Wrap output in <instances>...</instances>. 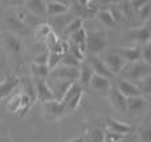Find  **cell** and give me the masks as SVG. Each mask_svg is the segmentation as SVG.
I'll use <instances>...</instances> for the list:
<instances>
[{
  "instance_id": "obj_1",
  "label": "cell",
  "mask_w": 151,
  "mask_h": 142,
  "mask_svg": "<svg viewBox=\"0 0 151 142\" xmlns=\"http://www.w3.org/2000/svg\"><path fill=\"white\" fill-rule=\"evenodd\" d=\"M121 76H122V80L137 84L141 80L151 76V65L143 63V61H135V63L126 64L123 71L121 72Z\"/></svg>"
},
{
  "instance_id": "obj_2",
  "label": "cell",
  "mask_w": 151,
  "mask_h": 142,
  "mask_svg": "<svg viewBox=\"0 0 151 142\" xmlns=\"http://www.w3.org/2000/svg\"><path fill=\"white\" fill-rule=\"evenodd\" d=\"M70 15L73 17H78L86 20L96 16V13L99 11V3L93 0H77L70 1Z\"/></svg>"
},
{
  "instance_id": "obj_3",
  "label": "cell",
  "mask_w": 151,
  "mask_h": 142,
  "mask_svg": "<svg viewBox=\"0 0 151 142\" xmlns=\"http://www.w3.org/2000/svg\"><path fill=\"white\" fill-rule=\"evenodd\" d=\"M107 48V39L102 31H88L86 32V52L91 56H98L104 53Z\"/></svg>"
},
{
  "instance_id": "obj_4",
  "label": "cell",
  "mask_w": 151,
  "mask_h": 142,
  "mask_svg": "<svg viewBox=\"0 0 151 142\" xmlns=\"http://www.w3.org/2000/svg\"><path fill=\"white\" fill-rule=\"evenodd\" d=\"M42 112H44V114H42L44 118H47L48 121H56V120H60L68 114L65 106L60 101L56 100L42 104Z\"/></svg>"
},
{
  "instance_id": "obj_5",
  "label": "cell",
  "mask_w": 151,
  "mask_h": 142,
  "mask_svg": "<svg viewBox=\"0 0 151 142\" xmlns=\"http://www.w3.org/2000/svg\"><path fill=\"white\" fill-rule=\"evenodd\" d=\"M80 68H69V66L58 65L57 68L52 69L49 72V76L57 81H68V82H77Z\"/></svg>"
},
{
  "instance_id": "obj_6",
  "label": "cell",
  "mask_w": 151,
  "mask_h": 142,
  "mask_svg": "<svg viewBox=\"0 0 151 142\" xmlns=\"http://www.w3.org/2000/svg\"><path fill=\"white\" fill-rule=\"evenodd\" d=\"M101 60L104 61V64L106 65V68L109 69L110 73H111L113 76L121 74V72L123 71V68H125L126 64H127L122 57H119L118 55H115V53H113V52L104 53Z\"/></svg>"
},
{
  "instance_id": "obj_7",
  "label": "cell",
  "mask_w": 151,
  "mask_h": 142,
  "mask_svg": "<svg viewBox=\"0 0 151 142\" xmlns=\"http://www.w3.org/2000/svg\"><path fill=\"white\" fill-rule=\"evenodd\" d=\"M32 82H33L36 100H39L40 102H42V104L49 102V101L55 100L53 93H52V90H50V88H49V84H48L45 80H42V79H32Z\"/></svg>"
},
{
  "instance_id": "obj_8",
  "label": "cell",
  "mask_w": 151,
  "mask_h": 142,
  "mask_svg": "<svg viewBox=\"0 0 151 142\" xmlns=\"http://www.w3.org/2000/svg\"><path fill=\"white\" fill-rule=\"evenodd\" d=\"M126 37H127V40L137 43V44H139L142 47V45H146L150 43L151 29L147 24L146 25L139 27V28H133V29H130V31H127Z\"/></svg>"
},
{
  "instance_id": "obj_9",
  "label": "cell",
  "mask_w": 151,
  "mask_h": 142,
  "mask_svg": "<svg viewBox=\"0 0 151 142\" xmlns=\"http://www.w3.org/2000/svg\"><path fill=\"white\" fill-rule=\"evenodd\" d=\"M109 52H113L122 57L127 64L135 63V61H142L141 60V47H114L109 49Z\"/></svg>"
},
{
  "instance_id": "obj_10",
  "label": "cell",
  "mask_w": 151,
  "mask_h": 142,
  "mask_svg": "<svg viewBox=\"0 0 151 142\" xmlns=\"http://www.w3.org/2000/svg\"><path fill=\"white\" fill-rule=\"evenodd\" d=\"M107 93H109V100H110L111 106L117 112H119L121 114L125 116V114L127 113V97H125V96L117 89V86H110Z\"/></svg>"
},
{
  "instance_id": "obj_11",
  "label": "cell",
  "mask_w": 151,
  "mask_h": 142,
  "mask_svg": "<svg viewBox=\"0 0 151 142\" xmlns=\"http://www.w3.org/2000/svg\"><path fill=\"white\" fill-rule=\"evenodd\" d=\"M147 106H149V101L143 98L142 96H137V97L127 98V113L130 116H139L143 112H146Z\"/></svg>"
},
{
  "instance_id": "obj_12",
  "label": "cell",
  "mask_w": 151,
  "mask_h": 142,
  "mask_svg": "<svg viewBox=\"0 0 151 142\" xmlns=\"http://www.w3.org/2000/svg\"><path fill=\"white\" fill-rule=\"evenodd\" d=\"M104 124H105V128H106L107 132H113V133H118V134H130L133 132V128L130 125H127L126 122H122V121H118V120L113 118V117H106L104 120Z\"/></svg>"
},
{
  "instance_id": "obj_13",
  "label": "cell",
  "mask_w": 151,
  "mask_h": 142,
  "mask_svg": "<svg viewBox=\"0 0 151 142\" xmlns=\"http://www.w3.org/2000/svg\"><path fill=\"white\" fill-rule=\"evenodd\" d=\"M88 65L91 68L94 74L97 76H101V77H105V79H113V74L110 73V71L106 68V65L104 64V61L101 60V57L98 56H89L88 57Z\"/></svg>"
},
{
  "instance_id": "obj_14",
  "label": "cell",
  "mask_w": 151,
  "mask_h": 142,
  "mask_svg": "<svg viewBox=\"0 0 151 142\" xmlns=\"http://www.w3.org/2000/svg\"><path fill=\"white\" fill-rule=\"evenodd\" d=\"M70 11V1H47V16L55 17V16L66 15Z\"/></svg>"
},
{
  "instance_id": "obj_15",
  "label": "cell",
  "mask_w": 151,
  "mask_h": 142,
  "mask_svg": "<svg viewBox=\"0 0 151 142\" xmlns=\"http://www.w3.org/2000/svg\"><path fill=\"white\" fill-rule=\"evenodd\" d=\"M23 7L25 8L28 13L37 16L40 19L47 16V1H42V0H27V1H24Z\"/></svg>"
},
{
  "instance_id": "obj_16",
  "label": "cell",
  "mask_w": 151,
  "mask_h": 142,
  "mask_svg": "<svg viewBox=\"0 0 151 142\" xmlns=\"http://www.w3.org/2000/svg\"><path fill=\"white\" fill-rule=\"evenodd\" d=\"M20 81L21 80L19 79L16 74L7 77L4 81H0V102H1L3 98H5V97L12 94L13 90L20 85Z\"/></svg>"
},
{
  "instance_id": "obj_17",
  "label": "cell",
  "mask_w": 151,
  "mask_h": 142,
  "mask_svg": "<svg viewBox=\"0 0 151 142\" xmlns=\"http://www.w3.org/2000/svg\"><path fill=\"white\" fill-rule=\"evenodd\" d=\"M73 16L70 13H66V15H61V16H55V17H50V20L48 21V24L50 25L53 32H64V29L66 28L69 23L72 21Z\"/></svg>"
},
{
  "instance_id": "obj_18",
  "label": "cell",
  "mask_w": 151,
  "mask_h": 142,
  "mask_svg": "<svg viewBox=\"0 0 151 142\" xmlns=\"http://www.w3.org/2000/svg\"><path fill=\"white\" fill-rule=\"evenodd\" d=\"M4 44H5V47L8 48V50L15 56H20L24 49V45H23V43H21V40L19 39L16 35H12V33L5 35Z\"/></svg>"
},
{
  "instance_id": "obj_19",
  "label": "cell",
  "mask_w": 151,
  "mask_h": 142,
  "mask_svg": "<svg viewBox=\"0 0 151 142\" xmlns=\"http://www.w3.org/2000/svg\"><path fill=\"white\" fill-rule=\"evenodd\" d=\"M73 82H68V81H53L52 84H49V88L53 93V97H55L56 101H61L63 97L65 96L66 90L70 88V85Z\"/></svg>"
},
{
  "instance_id": "obj_20",
  "label": "cell",
  "mask_w": 151,
  "mask_h": 142,
  "mask_svg": "<svg viewBox=\"0 0 151 142\" xmlns=\"http://www.w3.org/2000/svg\"><path fill=\"white\" fill-rule=\"evenodd\" d=\"M117 89L127 98L141 96V92H139L138 86H137L135 84H133V82L126 81V80H119V82H118V85H117Z\"/></svg>"
},
{
  "instance_id": "obj_21",
  "label": "cell",
  "mask_w": 151,
  "mask_h": 142,
  "mask_svg": "<svg viewBox=\"0 0 151 142\" xmlns=\"http://www.w3.org/2000/svg\"><path fill=\"white\" fill-rule=\"evenodd\" d=\"M93 71L91 68L88 65V64L82 63L80 65V73H78V82L77 84L80 85L82 89H86V88L90 85V80L93 77Z\"/></svg>"
},
{
  "instance_id": "obj_22",
  "label": "cell",
  "mask_w": 151,
  "mask_h": 142,
  "mask_svg": "<svg viewBox=\"0 0 151 142\" xmlns=\"http://www.w3.org/2000/svg\"><path fill=\"white\" fill-rule=\"evenodd\" d=\"M89 86H91L93 89H96V90H99V92H109V89H110L111 85H110V80L109 79H105V77L93 74Z\"/></svg>"
},
{
  "instance_id": "obj_23",
  "label": "cell",
  "mask_w": 151,
  "mask_h": 142,
  "mask_svg": "<svg viewBox=\"0 0 151 142\" xmlns=\"http://www.w3.org/2000/svg\"><path fill=\"white\" fill-rule=\"evenodd\" d=\"M7 24H8V27H9L11 31H13V35L16 33V35H24V36H25V35L32 33V31L25 25V24L19 23L13 16H11V17L7 19Z\"/></svg>"
},
{
  "instance_id": "obj_24",
  "label": "cell",
  "mask_w": 151,
  "mask_h": 142,
  "mask_svg": "<svg viewBox=\"0 0 151 142\" xmlns=\"http://www.w3.org/2000/svg\"><path fill=\"white\" fill-rule=\"evenodd\" d=\"M33 104H35V101L32 100L28 94L21 93V96H20V106H19V110L16 112L15 116H17V117L27 116V114H28V112L31 110V108H32V105H33Z\"/></svg>"
},
{
  "instance_id": "obj_25",
  "label": "cell",
  "mask_w": 151,
  "mask_h": 142,
  "mask_svg": "<svg viewBox=\"0 0 151 142\" xmlns=\"http://www.w3.org/2000/svg\"><path fill=\"white\" fill-rule=\"evenodd\" d=\"M69 41L76 44L82 52H86V29H85V27L80 28L76 33L72 35V36L69 37Z\"/></svg>"
},
{
  "instance_id": "obj_26",
  "label": "cell",
  "mask_w": 151,
  "mask_h": 142,
  "mask_svg": "<svg viewBox=\"0 0 151 142\" xmlns=\"http://www.w3.org/2000/svg\"><path fill=\"white\" fill-rule=\"evenodd\" d=\"M104 134L105 130L101 126H94L86 130V134L83 137L86 142H104Z\"/></svg>"
},
{
  "instance_id": "obj_27",
  "label": "cell",
  "mask_w": 151,
  "mask_h": 142,
  "mask_svg": "<svg viewBox=\"0 0 151 142\" xmlns=\"http://www.w3.org/2000/svg\"><path fill=\"white\" fill-rule=\"evenodd\" d=\"M96 17L98 19L105 27H107V28H110V29H115L117 23L114 21V19L111 17L110 12L106 9V8H99V11L96 13Z\"/></svg>"
},
{
  "instance_id": "obj_28",
  "label": "cell",
  "mask_w": 151,
  "mask_h": 142,
  "mask_svg": "<svg viewBox=\"0 0 151 142\" xmlns=\"http://www.w3.org/2000/svg\"><path fill=\"white\" fill-rule=\"evenodd\" d=\"M31 74L32 79H42L44 80L47 76H49V69H48L47 64H31Z\"/></svg>"
},
{
  "instance_id": "obj_29",
  "label": "cell",
  "mask_w": 151,
  "mask_h": 142,
  "mask_svg": "<svg viewBox=\"0 0 151 142\" xmlns=\"http://www.w3.org/2000/svg\"><path fill=\"white\" fill-rule=\"evenodd\" d=\"M35 32V37L37 39V41H45V39H47L48 36H49V33L52 32V28H50V25L47 23V21H42L40 25H37L36 28L33 29Z\"/></svg>"
},
{
  "instance_id": "obj_30",
  "label": "cell",
  "mask_w": 151,
  "mask_h": 142,
  "mask_svg": "<svg viewBox=\"0 0 151 142\" xmlns=\"http://www.w3.org/2000/svg\"><path fill=\"white\" fill-rule=\"evenodd\" d=\"M135 85L138 86L142 97L146 98V100L149 101L150 97H151V76L146 77V79H143V80H141V81L137 82Z\"/></svg>"
},
{
  "instance_id": "obj_31",
  "label": "cell",
  "mask_w": 151,
  "mask_h": 142,
  "mask_svg": "<svg viewBox=\"0 0 151 142\" xmlns=\"http://www.w3.org/2000/svg\"><path fill=\"white\" fill-rule=\"evenodd\" d=\"M137 137L139 138L141 142H151V125H150V118H147L143 122L141 128L138 129V134Z\"/></svg>"
},
{
  "instance_id": "obj_32",
  "label": "cell",
  "mask_w": 151,
  "mask_h": 142,
  "mask_svg": "<svg viewBox=\"0 0 151 142\" xmlns=\"http://www.w3.org/2000/svg\"><path fill=\"white\" fill-rule=\"evenodd\" d=\"M137 15H138V23L141 24V25H146V24L149 23L150 17H151V1L150 0L142 7V9L139 11Z\"/></svg>"
},
{
  "instance_id": "obj_33",
  "label": "cell",
  "mask_w": 151,
  "mask_h": 142,
  "mask_svg": "<svg viewBox=\"0 0 151 142\" xmlns=\"http://www.w3.org/2000/svg\"><path fill=\"white\" fill-rule=\"evenodd\" d=\"M20 96H21V93H13V94H11V97L8 98L7 104H5V109H7L9 113L16 114V112L19 110V106H20Z\"/></svg>"
},
{
  "instance_id": "obj_34",
  "label": "cell",
  "mask_w": 151,
  "mask_h": 142,
  "mask_svg": "<svg viewBox=\"0 0 151 142\" xmlns=\"http://www.w3.org/2000/svg\"><path fill=\"white\" fill-rule=\"evenodd\" d=\"M83 27V20L82 19H78V17H73L72 19V21L66 25V28L64 29L63 33L66 35L68 37H70L73 33H76V32L78 31L80 28H82Z\"/></svg>"
},
{
  "instance_id": "obj_35",
  "label": "cell",
  "mask_w": 151,
  "mask_h": 142,
  "mask_svg": "<svg viewBox=\"0 0 151 142\" xmlns=\"http://www.w3.org/2000/svg\"><path fill=\"white\" fill-rule=\"evenodd\" d=\"M83 92H85V90L77 93V94H76L73 98H70V100H69L68 102L64 105L66 108V110H68V113H72V112L77 110V109L80 108L81 102H82V100H83Z\"/></svg>"
},
{
  "instance_id": "obj_36",
  "label": "cell",
  "mask_w": 151,
  "mask_h": 142,
  "mask_svg": "<svg viewBox=\"0 0 151 142\" xmlns=\"http://www.w3.org/2000/svg\"><path fill=\"white\" fill-rule=\"evenodd\" d=\"M81 64H82V63H80V61H78L73 55H70L69 52L61 56L60 65H63V66H69V68H80Z\"/></svg>"
},
{
  "instance_id": "obj_37",
  "label": "cell",
  "mask_w": 151,
  "mask_h": 142,
  "mask_svg": "<svg viewBox=\"0 0 151 142\" xmlns=\"http://www.w3.org/2000/svg\"><path fill=\"white\" fill-rule=\"evenodd\" d=\"M60 61H61V55L58 53H55V52H48L47 55V66L49 69V72L52 69L57 68L60 65Z\"/></svg>"
},
{
  "instance_id": "obj_38",
  "label": "cell",
  "mask_w": 151,
  "mask_h": 142,
  "mask_svg": "<svg viewBox=\"0 0 151 142\" xmlns=\"http://www.w3.org/2000/svg\"><path fill=\"white\" fill-rule=\"evenodd\" d=\"M68 52L70 53V55H73L80 63H82V61L85 60V52H82L77 45L73 44L72 41H69V40H68Z\"/></svg>"
},
{
  "instance_id": "obj_39",
  "label": "cell",
  "mask_w": 151,
  "mask_h": 142,
  "mask_svg": "<svg viewBox=\"0 0 151 142\" xmlns=\"http://www.w3.org/2000/svg\"><path fill=\"white\" fill-rule=\"evenodd\" d=\"M106 9L110 12V15H111V17L114 19L115 23H119V21L123 20V15H122V12H121V9L118 8L117 3H111V4H110V7L106 8Z\"/></svg>"
},
{
  "instance_id": "obj_40",
  "label": "cell",
  "mask_w": 151,
  "mask_h": 142,
  "mask_svg": "<svg viewBox=\"0 0 151 142\" xmlns=\"http://www.w3.org/2000/svg\"><path fill=\"white\" fill-rule=\"evenodd\" d=\"M141 60L146 64L151 65V43L146 45H142L141 48Z\"/></svg>"
},
{
  "instance_id": "obj_41",
  "label": "cell",
  "mask_w": 151,
  "mask_h": 142,
  "mask_svg": "<svg viewBox=\"0 0 151 142\" xmlns=\"http://www.w3.org/2000/svg\"><path fill=\"white\" fill-rule=\"evenodd\" d=\"M123 137H125L123 134H118V133L107 132L106 130L104 134V142H119Z\"/></svg>"
},
{
  "instance_id": "obj_42",
  "label": "cell",
  "mask_w": 151,
  "mask_h": 142,
  "mask_svg": "<svg viewBox=\"0 0 151 142\" xmlns=\"http://www.w3.org/2000/svg\"><path fill=\"white\" fill-rule=\"evenodd\" d=\"M149 1V0H130V7H131V11L135 13H138L139 11L142 9V7H143L146 3Z\"/></svg>"
},
{
  "instance_id": "obj_43",
  "label": "cell",
  "mask_w": 151,
  "mask_h": 142,
  "mask_svg": "<svg viewBox=\"0 0 151 142\" xmlns=\"http://www.w3.org/2000/svg\"><path fill=\"white\" fill-rule=\"evenodd\" d=\"M119 142H141V141H139V138L134 134H126Z\"/></svg>"
},
{
  "instance_id": "obj_44",
  "label": "cell",
  "mask_w": 151,
  "mask_h": 142,
  "mask_svg": "<svg viewBox=\"0 0 151 142\" xmlns=\"http://www.w3.org/2000/svg\"><path fill=\"white\" fill-rule=\"evenodd\" d=\"M65 142H86V141H85V137H83V136H81V137H77V138H72V140H69V141H65Z\"/></svg>"
},
{
  "instance_id": "obj_45",
  "label": "cell",
  "mask_w": 151,
  "mask_h": 142,
  "mask_svg": "<svg viewBox=\"0 0 151 142\" xmlns=\"http://www.w3.org/2000/svg\"><path fill=\"white\" fill-rule=\"evenodd\" d=\"M0 142H9V140H7V138H3V137H0Z\"/></svg>"
},
{
  "instance_id": "obj_46",
  "label": "cell",
  "mask_w": 151,
  "mask_h": 142,
  "mask_svg": "<svg viewBox=\"0 0 151 142\" xmlns=\"http://www.w3.org/2000/svg\"><path fill=\"white\" fill-rule=\"evenodd\" d=\"M0 79H1V76H0Z\"/></svg>"
},
{
  "instance_id": "obj_47",
  "label": "cell",
  "mask_w": 151,
  "mask_h": 142,
  "mask_svg": "<svg viewBox=\"0 0 151 142\" xmlns=\"http://www.w3.org/2000/svg\"><path fill=\"white\" fill-rule=\"evenodd\" d=\"M50 142H52V141H50Z\"/></svg>"
}]
</instances>
